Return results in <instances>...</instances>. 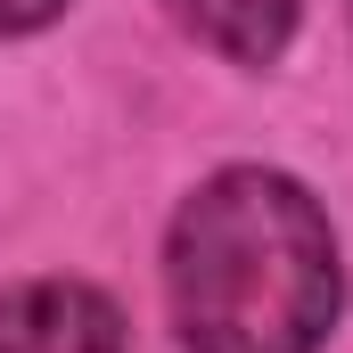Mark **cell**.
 Here are the masks:
<instances>
[{
  "instance_id": "1",
  "label": "cell",
  "mask_w": 353,
  "mask_h": 353,
  "mask_svg": "<svg viewBox=\"0 0 353 353\" xmlns=\"http://www.w3.org/2000/svg\"><path fill=\"white\" fill-rule=\"evenodd\" d=\"M165 296L189 353H321L345 304L337 230L304 181L230 165L173 214Z\"/></svg>"
},
{
  "instance_id": "2",
  "label": "cell",
  "mask_w": 353,
  "mask_h": 353,
  "mask_svg": "<svg viewBox=\"0 0 353 353\" xmlns=\"http://www.w3.org/2000/svg\"><path fill=\"white\" fill-rule=\"evenodd\" d=\"M0 353H132L123 312L83 279H33L0 296Z\"/></svg>"
},
{
  "instance_id": "3",
  "label": "cell",
  "mask_w": 353,
  "mask_h": 353,
  "mask_svg": "<svg viewBox=\"0 0 353 353\" xmlns=\"http://www.w3.org/2000/svg\"><path fill=\"white\" fill-rule=\"evenodd\" d=\"M165 8L189 41H205L239 66H271L296 33V0H165Z\"/></svg>"
},
{
  "instance_id": "4",
  "label": "cell",
  "mask_w": 353,
  "mask_h": 353,
  "mask_svg": "<svg viewBox=\"0 0 353 353\" xmlns=\"http://www.w3.org/2000/svg\"><path fill=\"white\" fill-rule=\"evenodd\" d=\"M58 8H66V0H0V41H17V33H41Z\"/></svg>"
}]
</instances>
